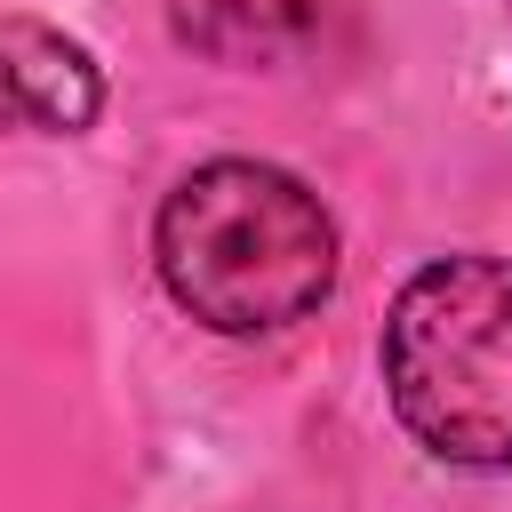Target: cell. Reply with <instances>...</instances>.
<instances>
[{
  "instance_id": "2",
  "label": "cell",
  "mask_w": 512,
  "mask_h": 512,
  "mask_svg": "<svg viewBox=\"0 0 512 512\" xmlns=\"http://www.w3.org/2000/svg\"><path fill=\"white\" fill-rule=\"evenodd\" d=\"M384 400L400 432L464 472L512 464V256H440L384 312Z\"/></svg>"
},
{
  "instance_id": "1",
  "label": "cell",
  "mask_w": 512,
  "mask_h": 512,
  "mask_svg": "<svg viewBox=\"0 0 512 512\" xmlns=\"http://www.w3.org/2000/svg\"><path fill=\"white\" fill-rule=\"evenodd\" d=\"M160 288L216 336H272L328 304L336 224L272 160H200L152 216Z\"/></svg>"
},
{
  "instance_id": "3",
  "label": "cell",
  "mask_w": 512,
  "mask_h": 512,
  "mask_svg": "<svg viewBox=\"0 0 512 512\" xmlns=\"http://www.w3.org/2000/svg\"><path fill=\"white\" fill-rule=\"evenodd\" d=\"M104 112V80L80 40L8 16L0 24V128H40V136H80Z\"/></svg>"
},
{
  "instance_id": "4",
  "label": "cell",
  "mask_w": 512,
  "mask_h": 512,
  "mask_svg": "<svg viewBox=\"0 0 512 512\" xmlns=\"http://www.w3.org/2000/svg\"><path fill=\"white\" fill-rule=\"evenodd\" d=\"M160 8L168 32L208 64H280L328 16V0H160Z\"/></svg>"
}]
</instances>
